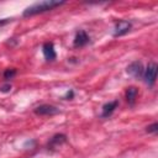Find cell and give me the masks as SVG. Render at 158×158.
<instances>
[{
  "label": "cell",
  "mask_w": 158,
  "mask_h": 158,
  "mask_svg": "<svg viewBox=\"0 0 158 158\" xmlns=\"http://www.w3.org/2000/svg\"><path fill=\"white\" fill-rule=\"evenodd\" d=\"M64 1H54V0H46V1H40V2H36L28 7H26L22 12V15L25 17L27 16H33V15H37V14H42V12H46V11H51L53 10L54 7H58L60 5H63Z\"/></svg>",
  "instance_id": "6da1fadb"
},
{
  "label": "cell",
  "mask_w": 158,
  "mask_h": 158,
  "mask_svg": "<svg viewBox=\"0 0 158 158\" xmlns=\"http://www.w3.org/2000/svg\"><path fill=\"white\" fill-rule=\"evenodd\" d=\"M157 72H158V65L156 63H149L147 65V68L143 72V79L144 83L148 86H153L157 79Z\"/></svg>",
  "instance_id": "7a4b0ae2"
},
{
  "label": "cell",
  "mask_w": 158,
  "mask_h": 158,
  "mask_svg": "<svg viewBox=\"0 0 158 158\" xmlns=\"http://www.w3.org/2000/svg\"><path fill=\"white\" fill-rule=\"evenodd\" d=\"M33 112L38 116H53V115H57L60 112V110L57 107V106H53V105H49V104H42L40 106H37Z\"/></svg>",
  "instance_id": "3957f363"
},
{
  "label": "cell",
  "mask_w": 158,
  "mask_h": 158,
  "mask_svg": "<svg viewBox=\"0 0 158 158\" xmlns=\"http://www.w3.org/2000/svg\"><path fill=\"white\" fill-rule=\"evenodd\" d=\"M132 27V23L127 20H120L115 23V27H114V31H112V36L114 37H120V36H123L126 33L130 32Z\"/></svg>",
  "instance_id": "277c9868"
},
{
  "label": "cell",
  "mask_w": 158,
  "mask_h": 158,
  "mask_svg": "<svg viewBox=\"0 0 158 158\" xmlns=\"http://www.w3.org/2000/svg\"><path fill=\"white\" fill-rule=\"evenodd\" d=\"M126 70H127V73H128L131 77L138 79V78H142V77H143L144 68H143L142 62H139V60H135V62H132V63L127 67Z\"/></svg>",
  "instance_id": "5b68a950"
},
{
  "label": "cell",
  "mask_w": 158,
  "mask_h": 158,
  "mask_svg": "<svg viewBox=\"0 0 158 158\" xmlns=\"http://www.w3.org/2000/svg\"><path fill=\"white\" fill-rule=\"evenodd\" d=\"M89 36H88V33L84 31V30H79L78 32H77V35H75V37H74V41H73V46L75 47V48H81V47H84V46H86L88 43H89Z\"/></svg>",
  "instance_id": "8992f818"
},
{
  "label": "cell",
  "mask_w": 158,
  "mask_h": 158,
  "mask_svg": "<svg viewBox=\"0 0 158 158\" xmlns=\"http://www.w3.org/2000/svg\"><path fill=\"white\" fill-rule=\"evenodd\" d=\"M42 53L44 56V59L48 62H53L57 58V53L54 49V46L52 42H46L42 46Z\"/></svg>",
  "instance_id": "52a82bcc"
},
{
  "label": "cell",
  "mask_w": 158,
  "mask_h": 158,
  "mask_svg": "<svg viewBox=\"0 0 158 158\" xmlns=\"http://www.w3.org/2000/svg\"><path fill=\"white\" fill-rule=\"evenodd\" d=\"M65 142H67V136L63 135V133H57V135H54L49 139V142H48V149H57L62 144H64Z\"/></svg>",
  "instance_id": "ba28073f"
},
{
  "label": "cell",
  "mask_w": 158,
  "mask_h": 158,
  "mask_svg": "<svg viewBox=\"0 0 158 158\" xmlns=\"http://www.w3.org/2000/svg\"><path fill=\"white\" fill-rule=\"evenodd\" d=\"M118 106V100H114V101H109V102H106L102 107H101V117L102 118H107V117H110L112 114H114V111L116 110V107Z\"/></svg>",
  "instance_id": "9c48e42d"
},
{
  "label": "cell",
  "mask_w": 158,
  "mask_h": 158,
  "mask_svg": "<svg viewBox=\"0 0 158 158\" xmlns=\"http://www.w3.org/2000/svg\"><path fill=\"white\" fill-rule=\"evenodd\" d=\"M138 95V89L136 86H128L126 89V100L130 105H133L136 101V98Z\"/></svg>",
  "instance_id": "30bf717a"
},
{
  "label": "cell",
  "mask_w": 158,
  "mask_h": 158,
  "mask_svg": "<svg viewBox=\"0 0 158 158\" xmlns=\"http://www.w3.org/2000/svg\"><path fill=\"white\" fill-rule=\"evenodd\" d=\"M16 69L15 68H9V69H6L5 72H4V79L5 80H9V79H12L15 75H16Z\"/></svg>",
  "instance_id": "8fae6325"
},
{
  "label": "cell",
  "mask_w": 158,
  "mask_h": 158,
  "mask_svg": "<svg viewBox=\"0 0 158 158\" xmlns=\"http://www.w3.org/2000/svg\"><path fill=\"white\" fill-rule=\"evenodd\" d=\"M146 132H147V133H157V132H158V123L154 122V123L147 126V127H146Z\"/></svg>",
  "instance_id": "7c38bea8"
},
{
  "label": "cell",
  "mask_w": 158,
  "mask_h": 158,
  "mask_svg": "<svg viewBox=\"0 0 158 158\" xmlns=\"http://www.w3.org/2000/svg\"><path fill=\"white\" fill-rule=\"evenodd\" d=\"M74 98V91L72 90V89H69L68 91H67V94L64 95V99H67V100H72Z\"/></svg>",
  "instance_id": "4fadbf2b"
},
{
  "label": "cell",
  "mask_w": 158,
  "mask_h": 158,
  "mask_svg": "<svg viewBox=\"0 0 158 158\" xmlns=\"http://www.w3.org/2000/svg\"><path fill=\"white\" fill-rule=\"evenodd\" d=\"M10 90H11V85L10 84H6V85H4V86L0 88V91H2V93H7Z\"/></svg>",
  "instance_id": "5bb4252c"
},
{
  "label": "cell",
  "mask_w": 158,
  "mask_h": 158,
  "mask_svg": "<svg viewBox=\"0 0 158 158\" xmlns=\"http://www.w3.org/2000/svg\"><path fill=\"white\" fill-rule=\"evenodd\" d=\"M9 21H11L10 19H2V20H0V26L1 25H5V23H7Z\"/></svg>",
  "instance_id": "9a60e30c"
}]
</instances>
